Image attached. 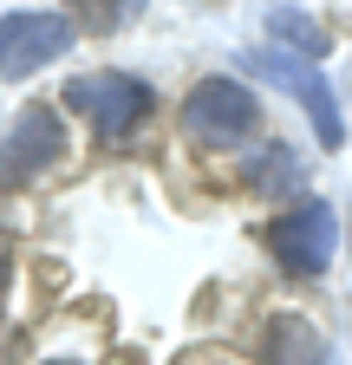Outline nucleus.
Returning a JSON list of instances; mask_svg holds the SVG:
<instances>
[{"mask_svg":"<svg viewBox=\"0 0 352 365\" xmlns=\"http://www.w3.org/2000/svg\"><path fill=\"white\" fill-rule=\"evenodd\" d=\"M72 53V20L66 14H0V78H33Z\"/></svg>","mask_w":352,"mask_h":365,"instance_id":"obj_5","label":"nucleus"},{"mask_svg":"<svg viewBox=\"0 0 352 365\" xmlns=\"http://www.w3.org/2000/svg\"><path fill=\"white\" fill-rule=\"evenodd\" d=\"M268 248L287 274H300V281H314V274L333 267V248H339V215L326 202H294L287 215H274L268 228Z\"/></svg>","mask_w":352,"mask_h":365,"instance_id":"obj_4","label":"nucleus"},{"mask_svg":"<svg viewBox=\"0 0 352 365\" xmlns=\"http://www.w3.org/2000/svg\"><path fill=\"white\" fill-rule=\"evenodd\" d=\"M248 72H254V78H268V85H281L287 98H300V105H306V118H314V137H320V150H339V144H346L339 91L326 85V72H320V66H306V59L281 53V46H261V53H248Z\"/></svg>","mask_w":352,"mask_h":365,"instance_id":"obj_2","label":"nucleus"},{"mask_svg":"<svg viewBox=\"0 0 352 365\" xmlns=\"http://www.w3.org/2000/svg\"><path fill=\"white\" fill-rule=\"evenodd\" d=\"M209 365H235V359H209Z\"/></svg>","mask_w":352,"mask_h":365,"instance_id":"obj_12","label":"nucleus"},{"mask_svg":"<svg viewBox=\"0 0 352 365\" xmlns=\"http://www.w3.org/2000/svg\"><path fill=\"white\" fill-rule=\"evenodd\" d=\"M183 124L196 144H242L261 124V98L242 78H196L183 98Z\"/></svg>","mask_w":352,"mask_h":365,"instance_id":"obj_3","label":"nucleus"},{"mask_svg":"<svg viewBox=\"0 0 352 365\" xmlns=\"http://www.w3.org/2000/svg\"><path fill=\"white\" fill-rule=\"evenodd\" d=\"M306 176V163L294 157V150H281V144H268L254 157V170H248V190H294V182Z\"/></svg>","mask_w":352,"mask_h":365,"instance_id":"obj_10","label":"nucleus"},{"mask_svg":"<svg viewBox=\"0 0 352 365\" xmlns=\"http://www.w3.org/2000/svg\"><path fill=\"white\" fill-rule=\"evenodd\" d=\"M53 163H66V124H59V111L33 105V111L14 118L7 144H0V170H7L14 182H26V176L53 170Z\"/></svg>","mask_w":352,"mask_h":365,"instance_id":"obj_6","label":"nucleus"},{"mask_svg":"<svg viewBox=\"0 0 352 365\" xmlns=\"http://www.w3.org/2000/svg\"><path fill=\"white\" fill-rule=\"evenodd\" d=\"M66 105L92 124L105 144H124V137L150 118V85L130 78V72H78V78H66Z\"/></svg>","mask_w":352,"mask_h":365,"instance_id":"obj_1","label":"nucleus"},{"mask_svg":"<svg viewBox=\"0 0 352 365\" xmlns=\"http://www.w3.org/2000/svg\"><path fill=\"white\" fill-rule=\"evenodd\" d=\"M261 359H268V365H333L326 359V339L306 327L300 313H274L268 319V346H261Z\"/></svg>","mask_w":352,"mask_h":365,"instance_id":"obj_7","label":"nucleus"},{"mask_svg":"<svg viewBox=\"0 0 352 365\" xmlns=\"http://www.w3.org/2000/svg\"><path fill=\"white\" fill-rule=\"evenodd\" d=\"M66 7H72V14H66L72 33L85 26V33H98V39H105V33H124L130 20L150 7V0H66Z\"/></svg>","mask_w":352,"mask_h":365,"instance_id":"obj_9","label":"nucleus"},{"mask_svg":"<svg viewBox=\"0 0 352 365\" xmlns=\"http://www.w3.org/2000/svg\"><path fill=\"white\" fill-rule=\"evenodd\" d=\"M0 281H7V248H0Z\"/></svg>","mask_w":352,"mask_h":365,"instance_id":"obj_11","label":"nucleus"},{"mask_svg":"<svg viewBox=\"0 0 352 365\" xmlns=\"http://www.w3.org/2000/svg\"><path fill=\"white\" fill-rule=\"evenodd\" d=\"M53 365H78V359H53Z\"/></svg>","mask_w":352,"mask_h":365,"instance_id":"obj_13","label":"nucleus"},{"mask_svg":"<svg viewBox=\"0 0 352 365\" xmlns=\"http://www.w3.org/2000/svg\"><path fill=\"white\" fill-rule=\"evenodd\" d=\"M268 33H274L281 53H294V59H306V66H320V59L333 53V33H326L320 20L294 14V7H274V14H268Z\"/></svg>","mask_w":352,"mask_h":365,"instance_id":"obj_8","label":"nucleus"}]
</instances>
